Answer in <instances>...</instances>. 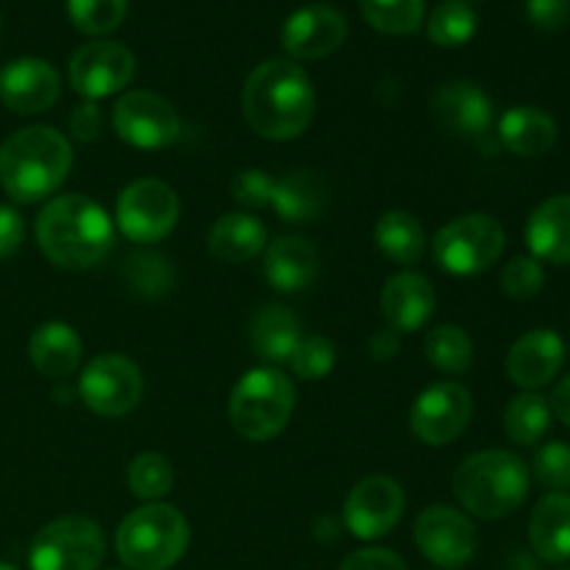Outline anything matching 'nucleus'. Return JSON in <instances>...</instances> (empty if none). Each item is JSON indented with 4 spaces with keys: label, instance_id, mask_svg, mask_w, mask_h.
<instances>
[{
    "label": "nucleus",
    "instance_id": "obj_1",
    "mask_svg": "<svg viewBox=\"0 0 570 570\" xmlns=\"http://www.w3.org/2000/svg\"><path fill=\"white\" fill-rule=\"evenodd\" d=\"M243 115L250 131L271 142L301 137L315 117V87L301 65L267 59L243 87Z\"/></svg>",
    "mask_w": 570,
    "mask_h": 570
},
{
    "label": "nucleus",
    "instance_id": "obj_2",
    "mask_svg": "<svg viewBox=\"0 0 570 570\" xmlns=\"http://www.w3.org/2000/svg\"><path fill=\"white\" fill-rule=\"evenodd\" d=\"M37 243L42 254L65 271L100 265L115 245V223L87 195H59L37 217Z\"/></svg>",
    "mask_w": 570,
    "mask_h": 570
},
{
    "label": "nucleus",
    "instance_id": "obj_3",
    "mask_svg": "<svg viewBox=\"0 0 570 570\" xmlns=\"http://www.w3.org/2000/svg\"><path fill=\"white\" fill-rule=\"evenodd\" d=\"M72 167L70 139L53 126H28L0 145V187L17 204H39L65 184Z\"/></svg>",
    "mask_w": 570,
    "mask_h": 570
},
{
    "label": "nucleus",
    "instance_id": "obj_4",
    "mask_svg": "<svg viewBox=\"0 0 570 570\" xmlns=\"http://www.w3.org/2000/svg\"><path fill=\"white\" fill-rule=\"evenodd\" d=\"M456 501L471 515L501 521L521 510L529 495V468L512 451L490 449L471 454L454 473Z\"/></svg>",
    "mask_w": 570,
    "mask_h": 570
},
{
    "label": "nucleus",
    "instance_id": "obj_5",
    "mask_svg": "<svg viewBox=\"0 0 570 570\" xmlns=\"http://www.w3.org/2000/svg\"><path fill=\"white\" fill-rule=\"evenodd\" d=\"M189 546V523L176 507L145 504L122 518L115 549L128 570H170Z\"/></svg>",
    "mask_w": 570,
    "mask_h": 570
},
{
    "label": "nucleus",
    "instance_id": "obj_6",
    "mask_svg": "<svg viewBox=\"0 0 570 570\" xmlns=\"http://www.w3.org/2000/svg\"><path fill=\"white\" fill-rule=\"evenodd\" d=\"M295 410V387L276 367H254L232 390L228 417L239 438L250 443L273 440L289 423Z\"/></svg>",
    "mask_w": 570,
    "mask_h": 570
},
{
    "label": "nucleus",
    "instance_id": "obj_7",
    "mask_svg": "<svg viewBox=\"0 0 570 570\" xmlns=\"http://www.w3.org/2000/svg\"><path fill=\"white\" fill-rule=\"evenodd\" d=\"M504 245V226L493 215L471 212L454 217L434 234L432 256L451 276H479L501 259Z\"/></svg>",
    "mask_w": 570,
    "mask_h": 570
},
{
    "label": "nucleus",
    "instance_id": "obj_8",
    "mask_svg": "<svg viewBox=\"0 0 570 570\" xmlns=\"http://www.w3.org/2000/svg\"><path fill=\"white\" fill-rule=\"evenodd\" d=\"M106 540L98 523L83 515H65L42 527L33 538L31 570H98Z\"/></svg>",
    "mask_w": 570,
    "mask_h": 570
},
{
    "label": "nucleus",
    "instance_id": "obj_9",
    "mask_svg": "<svg viewBox=\"0 0 570 570\" xmlns=\"http://www.w3.org/2000/svg\"><path fill=\"white\" fill-rule=\"evenodd\" d=\"M115 220L131 243H161L178 223L176 189L159 178H137L117 198Z\"/></svg>",
    "mask_w": 570,
    "mask_h": 570
},
{
    "label": "nucleus",
    "instance_id": "obj_10",
    "mask_svg": "<svg viewBox=\"0 0 570 570\" xmlns=\"http://www.w3.org/2000/svg\"><path fill=\"white\" fill-rule=\"evenodd\" d=\"M145 390L142 371L128 356L100 354L89 360L78 379V395L83 404L104 417H122L139 404Z\"/></svg>",
    "mask_w": 570,
    "mask_h": 570
},
{
    "label": "nucleus",
    "instance_id": "obj_11",
    "mask_svg": "<svg viewBox=\"0 0 570 570\" xmlns=\"http://www.w3.org/2000/svg\"><path fill=\"white\" fill-rule=\"evenodd\" d=\"M111 126L122 142L142 150L167 148L181 134V117L173 104L150 89H131L111 109Z\"/></svg>",
    "mask_w": 570,
    "mask_h": 570
},
{
    "label": "nucleus",
    "instance_id": "obj_12",
    "mask_svg": "<svg viewBox=\"0 0 570 570\" xmlns=\"http://www.w3.org/2000/svg\"><path fill=\"white\" fill-rule=\"evenodd\" d=\"M415 546L432 566L456 570L473 560L479 534L465 512L449 504H434L417 515Z\"/></svg>",
    "mask_w": 570,
    "mask_h": 570
},
{
    "label": "nucleus",
    "instance_id": "obj_13",
    "mask_svg": "<svg viewBox=\"0 0 570 570\" xmlns=\"http://www.w3.org/2000/svg\"><path fill=\"white\" fill-rule=\"evenodd\" d=\"M473 417V399L460 382H438L417 395L410 412V426L421 443L451 445Z\"/></svg>",
    "mask_w": 570,
    "mask_h": 570
},
{
    "label": "nucleus",
    "instance_id": "obj_14",
    "mask_svg": "<svg viewBox=\"0 0 570 570\" xmlns=\"http://www.w3.org/2000/svg\"><path fill=\"white\" fill-rule=\"evenodd\" d=\"M404 507V490L395 479L367 476L345 499V529L360 540H379L399 527Z\"/></svg>",
    "mask_w": 570,
    "mask_h": 570
},
{
    "label": "nucleus",
    "instance_id": "obj_15",
    "mask_svg": "<svg viewBox=\"0 0 570 570\" xmlns=\"http://www.w3.org/2000/svg\"><path fill=\"white\" fill-rule=\"evenodd\" d=\"M137 61L134 53L120 42H89L72 53L67 76L72 89L87 100L109 98L131 83Z\"/></svg>",
    "mask_w": 570,
    "mask_h": 570
},
{
    "label": "nucleus",
    "instance_id": "obj_16",
    "mask_svg": "<svg viewBox=\"0 0 570 570\" xmlns=\"http://www.w3.org/2000/svg\"><path fill=\"white\" fill-rule=\"evenodd\" d=\"M432 115L440 128L462 139L488 137L495 120L490 95L473 81H445L432 95Z\"/></svg>",
    "mask_w": 570,
    "mask_h": 570
},
{
    "label": "nucleus",
    "instance_id": "obj_17",
    "mask_svg": "<svg viewBox=\"0 0 570 570\" xmlns=\"http://www.w3.org/2000/svg\"><path fill=\"white\" fill-rule=\"evenodd\" d=\"M59 72L45 59H14L0 70V104L14 115H42L59 100Z\"/></svg>",
    "mask_w": 570,
    "mask_h": 570
},
{
    "label": "nucleus",
    "instance_id": "obj_18",
    "mask_svg": "<svg viewBox=\"0 0 570 570\" xmlns=\"http://www.w3.org/2000/svg\"><path fill=\"white\" fill-rule=\"evenodd\" d=\"M345 17L334 6L312 3L287 17L282 26V45L293 59L315 61L334 53L345 42Z\"/></svg>",
    "mask_w": 570,
    "mask_h": 570
},
{
    "label": "nucleus",
    "instance_id": "obj_19",
    "mask_svg": "<svg viewBox=\"0 0 570 570\" xmlns=\"http://www.w3.org/2000/svg\"><path fill=\"white\" fill-rule=\"evenodd\" d=\"M566 354V343L554 328H532L512 343L507 354V376L527 393H534L560 376Z\"/></svg>",
    "mask_w": 570,
    "mask_h": 570
},
{
    "label": "nucleus",
    "instance_id": "obj_20",
    "mask_svg": "<svg viewBox=\"0 0 570 570\" xmlns=\"http://www.w3.org/2000/svg\"><path fill=\"white\" fill-rule=\"evenodd\" d=\"M438 306L432 282L421 273H395L382 289V315L395 334H410L426 326Z\"/></svg>",
    "mask_w": 570,
    "mask_h": 570
},
{
    "label": "nucleus",
    "instance_id": "obj_21",
    "mask_svg": "<svg viewBox=\"0 0 570 570\" xmlns=\"http://www.w3.org/2000/svg\"><path fill=\"white\" fill-rule=\"evenodd\" d=\"M317 271H321V256L306 237L287 234V237H278L276 243L267 245L265 278L278 293L306 289L317 278Z\"/></svg>",
    "mask_w": 570,
    "mask_h": 570
},
{
    "label": "nucleus",
    "instance_id": "obj_22",
    "mask_svg": "<svg viewBox=\"0 0 570 570\" xmlns=\"http://www.w3.org/2000/svg\"><path fill=\"white\" fill-rule=\"evenodd\" d=\"M527 245L538 262L570 265V193L554 195L532 212Z\"/></svg>",
    "mask_w": 570,
    "mask_h": 570
},
{
    "label": "nucleus",
    "instance_id": "obj_23",
    "mask_svg": "<svg viewBox=\"0 0 570 570\" xmlns=\"http://www.w3.org/2000/svg\"><path fill=\"white\" fill-rule=\"evenodd\" d=\"M529 543L551 566L570 560V493H549L529 518Z\"/></svg>",
    "mask_w": 570,
    "mask_h": 570
},
{
    "label": "nucleus",
    "instance_id": "obj_24",
    "mask_svg": "<svg viewBox=\"0 0 570 570\" xmlns=\"http://www.w3.org/2000/svg\"><path fill=\"white\" fill-rule=\"evenodd\" d=\"M83 345L81 337L72 326L67 323H45L37 332L31 334V343H28V356H31L33 367H37L42 376L56 379V382H65L67 376L78 371L81 365Z\"/></svg>",
    "mask_w": 570,
    "mask_h": 570
},
{
    "label": "nucleus",
    "instance_id": "obj_25",
    "mask_svg": "<svg viewBox=\"0 0 570 570\" xmlns=\"http://www.w3.org/2000/svg\"><path fill=\"white\" fill-rule=\"evenodd\" d=\"M328 204V187L315 170H289L273 187L271 206L284 223H312L323 215Z\"/></svg>",
    "mask_w": 570,
    "mask_h": 570
},
{
    "label": "nucleus",
    "instance_id": "obj_26",
    "mask_svg": "<svg viewBox=\"0 0 570 570\" xmlns=\"http://www.w3.org/2000/svg\"><path fill=\"white\" fill-rule=\"evenodd\" d=\"M499 139L515 156H543L557 142V122L538 106H515L499 120Z\"/></svg>",
    "mask_w": 570,
    "mask_h": 570
},
{
    "label": "nucleus",
    "instance_id": "obj_27",
    "mask_svg": "<svg viewBox=\"0 0 570 570\" xmlns=\"http://www.w3.org/2000/svg\"><path fill=\"white\" fill-rule=\"evenodd\" d=\"M209 254L226 265H239L267 248V228L262 226L259 217L248 212H232L223 215L215 226L209 228Z\"/></svg>",
    "mask_w": 570,
    "mask_h": 570
},
{
    "label": "nucleus",
    "instance_id": "obj_28",
    "mask_svg": "<svg viewBox=\"0 0 570 570\" xmlns=\"http://www.w3.org/2000/svg\"><path fill=\"white\" fill-rule=\"evenodd\" d=\"M301 340V323L287 306L271 304L248 323V343L262 362H287Z\"/></svg>",
    "mask_w": 570,
    "mask_h": 570
},
{
    "label": "nucleus",
    "instance_id": "obj_29",
    "mask_svg": "<svg viewBox=\"0 0 570 570\" xmlns=\"http://www.w3.org/2000/svg\"><path fill=\"white\" fill-rule=\"evenodd\" d=\"M373 239H376L379 250L395 265H415L426 254V234L410 212H384L373 228Z\"/></svg>",
    "mask_w": 570,
    "mask_h": 570
},
{
    "label": "nucleus",
    "instance_id": "obj_30",
    "mask_svg": "<svg viewBox=\"0 0 570 570\" xmlns=\"http://www.w3.org/2000/svg\"><path fill=\"white\" fill-rule=\"evenodd\" d=\"M122 287L131 295L145 301H156L167 295L176 284V271L167 262V256L156 254V250H134L122 259L120 265Z\"/></svg>",
    "mask_w": 570,
    "mask_h": 570
},
{
    "label": "nucleus",
    "instance_id": "obj_31",
    "mask_svg": "<svg viewBox=\"0 0 570 570\" xmlns=\"http://www.w3.org/2000/svg\"><path fill=\"white\" fill-rule=\"evenodd\" d=\"M551 404L538 393H521L507 404L504 432L512 443L534 445L546 438L551 426Z\"/></svg>",
    "mask_w": 570,
    "mask_h": 570
},
{
    "label": "nucleus",
    "instance_id": "obj_32",
    "mask_svg": "<svg viewBox=\"0 0 570 570\" xmlns=\"http://www.w3.org/2000/svg\"><path fill=\"white\" fill-rule=\"evenodd\" d=\"M426 356L438 371L449 376H462L473 365V343L465 328L454 323H440L426 334Z\"/></svg>",
    "mask_w": 570,
    "mask_h": 570
},
{
    "label": "nucleus",
    "instance_id": "obj_33",
    "mask_svg": "<svg viewBox=\"0 0 570 570\" xmlns=\"http://www.w3.org/2000/svg\"><path fill=\"white\" fill-rule=\"evenodd\" d=\"M128 490L131 495H137L139 501H154L165 499L173 490V482H176V473H173V465L167 456L156 454V451H145V454L134 456V462L128 465Z\"/></svg>",
    "mask_w": 570,
    "mask_h": 570
},
{
    "label": "nucleus",
    "instance_id": "obj_34",
    "mask_svg": "<svg viewBox=\"0 0 570 570\" xmlns=\"http://www.w3.org/2000/svg\"><path fill=\"white\" fill-rule=\"evenodd\" d=\"M365 20L390 37H410L423 22V0H360Z\"/></svg>",
    "mask_w": 570,
    "mask_h": 570
},
{
    "label": "nucleus",
    "instance_id": "obj_35",
    "mask_svg": "<svg viewBox=\"0 0 570 570\" xmlns=\"http://www.w3.org/2000/svg\"><path fill=\"white\" fill-rule=\"evenodd\" d=\"M476 28V11L468 3H456V0H445L429 17V39L440 48H460V45L471 42Z\"/></svg>",
    "mask_w": 570,
    "mask_h": 570
},
{
    "label": "nucleus",
    "instance_id": "obj_36",
    "mask_svg": "<svg viewBox=\"0 0 570 570\" xmlns=\"http://www.w3.org/2000/svg\"><path fill=\"white\" fill-rule=\"evenodd\" d=\"M67 11L78 31L87 37H104L126 20L128 0H67Z\"/></svg>",
    "mask_w": 570,
    "mask_h": 570
},
{
    "label": "nucleus",
    "instance_id": "obj_37",
    "mask_svg": "<svg viewBox=\"0 0 570 570\" xmlns=\"http://www.w3.org/2000/svg\"><path fill=\"white\" fill-rule=\"evenodd\" d=\"M287 362L298 379H304V382H321V379H326L334 371L337 354H334L332 340L321 337V334H312V337L298 340V345H295Z\"/></svg>",
    "mask_w": 570,
    "mask_h": 570
},
{
    "label": "nucleus",
    "instance_id": "obj_38",
    "mask_svg": "<svg viewBox=\"0 0 570 570\" xmlns=\"http://www.w3.org/2000/svg\"><path fill=\"white\" fill-rule=\"evenodd\" d=\"M546 284V271L534 256H515L501 271V289L512 301L538 298Z\"/></svg>",
    "mask_w": 570,
    "mask_h": 570
},
{
    "label": "nucleus",
    "instance_id": "obj_39",
    "mask_svg": "<svg viewBox=\"0 0 570 570\" xmlns=\"http://www.w3.org/2000/svg\"><path fill=\"white\" fill-rule=\"evenodd\" d=\"M534 476L540 484L551 488V493H568L570 490V445L562 440L540 445L534 454Z\"/></svg>",
    "mask_w": 570,
    "mask_h": 570
},
{
    "label": "nucleus",
    "instance_id": "obj_40",
    "mask_svg": "<svg viewBox=\"0 0 570 570\" xmlns=\"http://www.w3.org/2000/svg\"><path fill=\"white\" fill-rule=\"evenodd\" d=\"M273 187H276V181L271 178V173L259 170V167H250V170H243L234 176L232 198L237 200L243 209H265V206H271Z\"/></svg>",
    "mask_w": 570,
    "mask_h": 570
},
{
    "label": "nucleus",
    "instance_id": "obj_41",
    "mask_svg": "<svg viewBox=\"0 0 570 570\" xmlns=\"http://www.w3.org/2000/svg\"><path fill=\"white\" fill-rule=\"evenodd\" d=\"M67 128H70V137L78 139V142H95L104 131V111L95 100H83L70 111Z\"/></svg>",
    "mask_w": 570,
    "mask_h": 570
},
{
    "label": "nucleus",
    "instance_id": "obj_42",
    "mask_svg": "<svg viewBox=\"0 0 570 570\" xmlns=\"http://www.w3.org/2000/svg\"><path fill=\"white\" fill-rule=\"evenodd\" d=\"M527 14L540 31H562L570 20V0H527Z\"/></svg>",
    "mask_w": 570,
    "mask_h": 570
},
{
    "label": "nucleus",
    "instance_id": "obj_43",
    "mask_svg": "<svg viewBox=\"0 0 570 570\" xmlns=\"http://www.w3.org/2000/svg\"><path fill=\"white\" fill-rule=\"evenodd\" d=\"M340 570H410L395 551L387 549H362L345 557Z\"/></svg>",
    "mask_w": 570,
    "mask_h": 570
},
{
    "label": "nucleus",
    "instance_id": "obj_44",
    "mask_svg": "<svg viewBox=\"0 0 570 570\" xmlns=\"http://www.w3.org/2000/svg\"><path fill=\"white\" fill-rule=\"evenodd\" d=\"M22 237H26V223H22L20 212L0 204V259H9L11 254H17Z\"/></svg>",
    "mask_w": 570,
    "mask_h": 570
},
{
    "label": "nucleus",
    "instance_id": "obj_45",
    "mask_svg": "<svg viewBox=\"0 0 570 570\" xmlns=\"http://www.w3.org/2000/svg\"><path fill=\"white\" fill-rule=\"evenodd\" d=\"M367 348H371L373 360L387 362L401 351V340L393 328H382V332H376L371 340H367Z\"/></svg>",
    "mask_w": 570,
    "mask_h": 570
},
{
    "label": "nucleus",
    "instance_id": "obj_46",
    "mask_svg": "<svg viewBox=\"0 0 570 570\" xmlns=\"http://www.w3.org/2000/svg\"><path fill=\"white\" fill-rule=\"evenodd\" d=\"M551 412L570 429V373L554 387V395H551Z\"/></svg>",
    "mask_w": 570,
    "mask_h": 570
},
{
    "label": "nucleus",
    "instance_id": "obj_47",
    "mask_svg": "<svg viewBox=\"0 0 570 570\" xmlns=\"http://www.w3.org/2000/svg\"><path fill=\"white\" fill-rule=\"evenodd\" d=\"M0 570H17V568L9 566V562H0Z\"/></svg>",
    "mask_w": 570,
    "mask_h": 570
},
{
    "label": "nucleus",
    "instance_id": "obj_48",
    "mask_svg": "<svg viewBox=\"0 0 570 570\" xmlns=\"http://www.w3.org/2000/svg\"><path fill=\"white\" fill-rule=\"evenodd\" d=\"M456 3H468V0H456Z\"/></svg>",
    "mask_w": 570,
    "mask_h": 570
},
{
    "label": "nucleus",
    "instance_id": "obj_49",
    "mask_svg": "<svg viewBox=\"0 0 570 570\" xmlns=\"http://www.w3.org/2000/svg\"><path fill=\"white\" fill-rule=\"evenodd\" d=\"M568 570H570V568H568Z\"/></svg>",
    "mask_w": 570,
    "mask_h": 570
}]
</instances>
